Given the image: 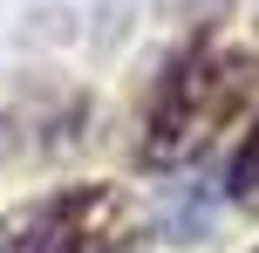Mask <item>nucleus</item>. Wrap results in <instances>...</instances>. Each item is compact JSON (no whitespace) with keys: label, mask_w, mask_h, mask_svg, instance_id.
Masks as SVG:
<instances>
[{"label":"nucleus","mask_w":259,"mask_h":253,"mask_svg":"<svg viewBox=\"0 0 259 253\" xmlns=\"http://www.w3.org/2000/svg\"><path fill=\"white\" fill-rule=\"evenodd\" d=\"M225 192H232L239 212H259V123L246 130V144H239L232 171H225Z\"/></svg>","instance_id":"nucleus-2"},{"label":"nucleus","mask_w":259,"mask_h":253,"mask_svg":"<svg viewBox=\"0 0 259 253\" xmlns=\"http://www.w3.org/2000/svg\"><path fill=\"white\" fill-rule=\"evenodd\" d=\"M116 212V192L109 185H68L55 199L27 205L0 226V253H96V226Z\"/></svg>","instance_id":"nucleus-1"},{"label":"nucleus","mask_w":259,"mask_h":253,"mask_svg":"<svg viewBox=\"0 0 259 253\" xmlns=\"http://www.w3.org/2000/svg\"><path fill=\"white\" fill-rule=\"evenodd\" d=\"M109 253H137V246H130V240H123V233H116V246H109Z\"/></svg>","instance_id":"nucleus-3"}]
</instances>
